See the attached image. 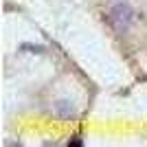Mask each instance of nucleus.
Returning a JSON list of instances; mask_svg holds the SVG:
<instances>
[{
    "label": "nucleus",
    "mask_w": 147,
    "mask_h": 147,
    "mask_svg": "<svg viewBox=\"0 0 147 147\" xmlns=\"http://www.w3.org/2000/svg\"><path fill=\"white\" fill-rule=\"evenodd\" d=\"M108 20H110L112 29L117 31V33H127L132 22H134V9H132L127 2H121V5H117L110 11Z\"/></svg>",
    "instance_id": "nucleus-1"
},
{
    "label": "nucleus",
    "mask_w": 147,
    "mask_h": 147,
    "mask_svg": "<svg viewBox=\"0 0 147 147\" xmlns=\"http://www.w3.org/2000/svg\"><path fill=\"white\" fill-rule=\"evenodd\" d=\"M55 114L61 119H73L77 112H75V105L70 101H57L55 103Z\"/></svg>",
    "instance_id": "nucleus-2"
},
{
    "label": "nucleus",
    "mask_w": 147,
    "mask_h": 147,
    "mask_svg": "<svg viewBox=\"0 0 147 147\" xmlns=\"http://www.w3.org/2000/svg\"><path fill=\"white\" fill-rule=\"evenodd\" d=\"M22 51H29V53H42V46H29V44H22Z\"/></svg>",
    "instance_id": "nucleus-3"
},
{
    "label": "nucleus",
    "mask_w": 147,
    "mask_h": 147,
    "mask_svg": "<svg viewBox=\"0 0 147 147\" xmlns=\"http://www.w3.org/2000/svg\"><path fill=\"white\" fill-rule=\"evenodd\" d=\"M68 145H73V147H81V145H84V141H79V138H75V141H68Z\"/></svg>",
    "instance_id": "nucleus-4"
}]
</instances>
